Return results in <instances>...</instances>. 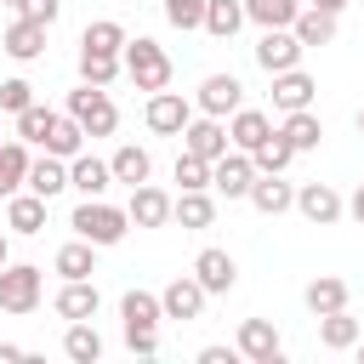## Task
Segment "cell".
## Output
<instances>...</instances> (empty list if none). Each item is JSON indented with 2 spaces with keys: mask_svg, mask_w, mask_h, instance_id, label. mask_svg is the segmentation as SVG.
I'll list each match as a JSON object with an SVG mask.
<instances>
[{
  "mask_svg": "<svg viewBox=\"0 0 364 364\" xmlns=\"http://www.w3.org/2000/svg\"><path fill=\"white\" fill-rule=\"evenodd\" d=\"M0 142H6V136H0Z\"/></svg>",
  "mask_w": 364,
  "mask_h": 364,
  "instance_id": "f5cc1de1",
  "label": "cell"
},
{
  "mask_svg": "<svg viewBox=\"0 0 364 364\" xmlns=\"http://www.w3.org/2000/svg\"><path fill=\"white\" fill-rule=\"evenodd\" d=\"M358 131H364V108H358Z\"/></svg>",
  "mask_w": 364,
  "mask_h": 364,
  "instance_id": "f907efd6",
  "label": "cell"
},
{
  "mask_svg": "<svg viewBox=\"0 0 364 364\" xmlns=\"http://www.w3.org/2000/svg\"><path fill=\"white\" fill-rule=\"evenodd\" d=\"M358 336H364V330H358V318H353L347 307H336V313H318V341H324L330 353H347Z\"/></svg>",
  "mask_w": 364,
  "mask_h": 364,
  "instance_id": "f546056e",
  "label": "cell"
},
{
  "mask_svg": "<svg viewBox=\"0 0 364 364\" xmlns=\"http://www.w3.org/2000/svg\"><path fill=\"white\" fill-rule=\"evenodd\" d=\"M6 262H11V245H6V233H0V267H6Z\"/></svg>",
  "mask_w": 364,
  "mask_h": 364,
  "instance_id": "c3c4849f",
  "label": "cell"
},
{
  "mask_svg": "<svg viewBox=\"0 0 364 364\" xmlns=\"http://www.w3.org/2000/svg\"><path fill=\"white\" fill-rule=\"evenodd\" d=\"M17 358H28V353H23L17 341H0V364H17Z\"/></svg>",
  "mask_w": 364,
  "mask_h": 364,
  "instance_id": "bcb514c9",
  "label": "cell"
},
{
  "mask_svg": "<svg viewBox=\"0 0 364 364\" xmlns=\"http://www.w3.org/2000/svg\"><path fill=\"white\" fill-rule=\"evenodd\" d=\"M108 171H114V182L136 188V182H148V176H154V159H148V148L119 142V148H114V159H108Z\"/></svg>",
  "mask_w": 364,
  "mask_h": 364,
  "instance_id": "4316f807",
  "label": "cell"
},
{
  "mask_svg": "<svg viewBox=\"0 0 364 364\" xmlns=\"http://www.w3.org/2000/svg\"><path fill=\"white\" fill-rule=\"evenodd\" d=\"M182 148L188 154H199V159H222L233 142H228V119H216V114H193L188 125H182Z\"/></svg>",
  "mask_w": 364,
  "mask_h": 364,
  "instance_id": "ba28073f",
  "label": "cell"
},
{
  "mask_svg": "<svg viewBox=\"0 0 364 364\" xmlns=\"http://www.w3.org/2000/svg\"><path fill=\"white\" fill-rule=\"evenodd\" d=\"M68 188L80 193V199H102L108 188H114V171H108V159H91L85 148L68 159Z\"/></svg>",
  "mask_w": 364,
  "mask_h": 364,
  "instance_id": "e0dca14e",
  "label": "cell"
},
{
  "mask_svg": "<svg viewBox=\"0 0 364 364\" xmlns=\"http://www.w3.org/2000/svg\"><path fill=\"white\" fill-rule=\"evenodd\" d=\"M68 228H74V239H91L97 250H108V245H119V239L131 233V216H125V205L80 199V205H74V216H68Z\"/></svg>",
  "mask_w": 364,
  "mask_h": 364,
  "instance_id": "7a4b0ae2",
  "label": "cell"
},
{
  "mask_svg": "<svg viewBox=\"0 0 364 364\" xmlns=\"http://www.w3.org/2000/svg\"><path fill=\"white\" fill-rule=\"evenodd\" d=\"M301 11V0H245V23L256 28H290Z\"/></svg>",
  "mask_w": 364,
  "mask_h": 364,
  "instance_id": "e575fe53",
  "label": "cell"
},
{
  "mask_svg": "<svg viewBox=\"0 0 364 364\" xmlns=\"http://www.w3.org/2000/svg\"><path fill=\"white\" fill-rule=\"evenodd\" d=\"M51 267H57L63 279H91V273H97V245H91V239H68Z\"/></svg>",
  "mask_w": 364,
  "mask_h": 364,
  "instance_id": "836d02e7",
  "label": "cell"
},
{
  "mask_svg": "<svg viewBox=\"0 0 364 364\" xmlns=\"http://www.w3.org/2000/svg\"><path fill=\"white\" fill-rule=\"evenodd\" d=\"M199 364H233V347H199Z\"/></svg>",
  "mask_w": 364,
  "mask_h": 364,
  "instance_id": "ee69618b",
  "label": "cell"
},
{
  "mask_svg": "<svg viewBox=\"0 0 364 364\" xmlns=\"http://www.w3.org/2000/svg\"><path fill=\"white\" fill-rule=\"evenodd\" d=\"M125 68H119V51H91V46H80V80L85 85H114Z\"/></svg>",
  "mask_w": 364,
  "mask_h": 364,
  "instance_id": "d590c367",
  "label": "cell"
},
{
  "mask_svg": "<svg viewBox=\"0 0 364 364\" xmlns=\"http://www.w3.org/2000/svg\"><path fill=\"white\" fill-rule=\"evenodd\" d=\"M159 6H165V23H171V28H182V34L205 23V0H159Z\"/></svg>",
  "mask_w": 364,
  "mask_h": 364,
  "instance_id": "60d3db41",
  "label": "cell"
},
{
  "mask_svg": "<svg viewBox=\"0 0 364 364\" xmlns=\"http://www.w3.org/2000/svg\"><path fill=\"white\" fill-rule=\"evenodd\" d=\"M119 68L131 74V85H136V91H165V85H171V57H165V46H159V40H148V34L125 40Z\"/></svg>",
  "mask_w": 364,
  "mask_h": 364,
  "instance_id": "3957f363",
  "label": "cell"
},
{
  "mask_svg": "<svg viewBox=\"0 0 364 364\" xmlns=\"http://www.w3.org/2000/svg\"><path fill=\"white\" fill-rule=\"evenodd\" d=\"M279 136H284L296 154H313V148L324 142V125H318V114H313V108H290V114H284V125H279Z\"/></svg>",
  "mask_w": 364,
  "mask_h": 364,
  "instance_id": "cb8c5ba5",
  "label": "cell"
},
{
  "mask_svg": "<svg viewBox=\"0 0 364 364\" xmlns=\"http://www.w3.org/2000/svg\"><path fill=\"white\" fill-rule=\"evenodd\" d=\"M28 193H40V199H57L63 188H68V159H57V154H40V159H28V182H23Z\"/></svg>",
  "mask_w": 364,
  "mask_h": 364,
  "instance_id": "7402d4cb",
  "label": "cell"
},
{
  "mask_svg": "<svg viewBox=\"0 0 364 364\" xmlns=\"http://www.w3.org/2000/svg\"><path fill=\"white\" fill-rule=\"evenodd\" d=\"M193 279L205 284V296H228V290L239 284V262H233L228 250H216V245H205V250L193 256Z\"/></svg>",
  "mask_w": 364,
  "mask_h": 364,
  "instance_id": "7c38bea8",
  "label": "cell"
},
{
  "mask_svg": "<svg viewBox=\"0 0 364 364\" xmlns=\"http://www.w3.org/2000/svg\"><path fill=\"white\" fill-rule=\"evenodd\" d=\"M171 222H182V228H210V222H216V199H210V188H188V193H176V199H171Z\"/></svg>",
  "mask_w": 364,
  "mask_h": 364,
  "instance_id": "d4e9b609",
  "label": "cell"
},
{
  "mask_svg": "<svg viewBox=\"0 0 364 364\" xmlns=\"http://www.w3.org/2000/svg\"><path fill=\"white\" fill-rule=\"evenodd\" d=\"M40 148H46V154H57V159H74V154L85 148V131H80V119H74V114H57Z\"/></svg>",
  "mask_w": 364,
  "mask_h": 364,
  "instance_id": "d6a6232c",
  "label": "cell"
},
{
  "mask_svg": "<svg viewBox=\"0 0 364 364\" xmlns=\"http://www.w3.org/2000/svg\"><path fill=\"white\" fill-rule=\"evenodd\" d=\"M193 108H199V114H216V119H228L233 108H245V85H239V74H205Z\"/></svg>",
  "mask_w": 364,
  "mask_h": 364,
  "instance_id": "52a82bcc",
  "label": "cell"
},
{
  "mask_svg": "<svg viewBox=\"0 0 364 364\" xmlns=\"http://www.w3.org/2000/svg\"><path fill=\"white\" fill-rule=\"evenodd\" d=\"M17 11H23V17H34V23H46V28H51V23H57V11H63V0H17Z\"/></svg>",
  "mask_w": 364,
  "mask_h": 364,
  "instance_id": "7bdbcfd3",
  "label": "cell"
},
{
  "mask_svg": "<svg viewBox=\"0 0 364 364\" xmlns=\"http://www.w3.org/2000/svg\"><path fill=\"white\" fill-rule=\"evenodd\" d=\"M199 28L216 34V40H233L245 28V0H205V23Z\"/></svg>",
  "mask_w": 364,
  "mask_h": 364,
  "instance_id": "1f68e13d",
  "label": "cell"
},
{
  "mask_svg": "<svg viewBox=\"0 0 364 364\" xmlns=\"http://www.w3.org/2000/svg\"><path fill=\"white\" fill-rule=\"evenodd\" d=\"M313 91H318V80L296 63V68H284V74H273V108L279 114H290V108H313Z\"/></svg>",
  "mask_w": 364,
  "mask_h": 364,
  "instance_id": "d6986e66",
  "label": "cell"
},
{
  "mask_svg": "<svg viewBox=\"0 0 364 364\" xmlns=\"http://www.w3.org/2000/svg\"><path fill=\"white\" fill-rule=\"evenodd\" d=\"M267 136H273V119H267L262 108H233V114H228V142H233L239 154L262 148Z\"/></svg>",
  "mask_w": 364,
  "mask_h": 364,
  "instance_id": "ffe728a7",
  "label": "cell"
},
{
  "mask_svg": "<svg viewBox=\"0 0 364 364\" xmlns=\"http://www.w3.org/2000/svg\"><path fill=\"white\" fill-rule=\"evenodd\" d=\"M0 6H17V0H0Z\"/></svg>",
  "mask_w": 364,
  "mask_h": 364,
  "instance_id": "816d5d0a",
  "label": "cell"
},
{
  "mask_svg": "<svg viewBox=\"0 0 364 364\" xmlns=\"http://www.w3.org/2000/svg\"><path fill=\"white\" fill-rule=\"evenodd\" d=\"M353 347H358V358H364V336H358V341H353Z\"/></svg>",
  "mask_w": 364,
  "mask_h": 364,
  "instance_id": "681fc988",
  "label": "cell"
},
{
  "mask_svg": "<svg viewBox=\"0 0 364 364\" xmlns=\"http://www.w3.org/2000/svg\"><path fill=\"white\" fill-rule=\"evenodd\" d=\"M159 307H165V318H182V324L199 318V313H205V284H199L193 273H176V279L159 290Z\"/></svg>",
  "mask_w": 364,
  "mask_h": 364,
  "instance_id": "9a60e30c",
  "label": "cell"
},
{
  "mask_svg": "<svg viewBox=\"0 0 364 364\" xmlns=\"http://www.w3.org/2000/svg\"><path fill=\"white\" fill-rule=\"evenodd\" d=\"M46 296V273L34 262H6L0 267V307L6 313H34Z\"/></svg>",
  "mask_w": 364,
  "mask_h": 364,
  "instance_id": "5b68a950",
  "label": "cell"
},
{
  "mask_svg": "<svg viewBox=\"0 0 364 364\" xmlns=\"http://www.w3.org/2000/svg\"><path fill=\"white\" fill-rule=\"evenodd\" d=\"M290 34L301 40V51L330 46V40H336V17H330V11H318V6H301V11H296V23H290Z\"/></svg>",
  "mask_w": 364,
  "mask_h": 364,
  "instance_id": "484cf974",
  "label": "cell"
},
{
  "mask_svg": "<svg viewBox=\"0 0 364 364\" xmlns=\"http://www.w3.org/2000/svg\"><path fill=\"white\" fill-rule=\"evenodd\" d=\"M301 301H307V313H313V318H318V313H336V307H347V279L318 273V279L301 290Z\"/></svg>",
  "mask_w": 364,
  "mask_h": 364,
  "instance_id": "f1b7e54d",
  "label": "cell"
},
{
  "mask_svg": "<svg viewBox=\"0 0 364 364\" xmlns=\"http://www.w3.org/2000/svg\"><path fill=\"white\" fill-rule=\"evenodd\" d=\"M63 353H68L74 364H97V358H102V336H97V324H91V318H74V324L63 330Z\"/></svg>",
  "mask_w": 364,
  "mask_h": 364,
  "instance_id": "4dcf8cb0",
  "label": "cell"
},
{
  "mask_svg": "<svg viewBox=\"0 0 364 364\" xmlns=\"http://www.w3.org/2000/svg\"><path fill=\"white\" fill-rule=\"evenodd\" d=\"M250 182H256V165H250V154L228 148L222 159H210V188H216L222 199H245V193H250Z\"/></svg>",
  "mask_w": 364,
  "mask_h": 364,
  "instance_id": "9c48e42d",
  "label": "cell"
},
{
  "mask_svg": "<svg viewBox=\"0 0 364 364\" xmlns=\"http://www.w3.org/2000/svg\"><path fill=\"white\" fill-rule=\"evenodd\" d=\"M307 6H318V11H330V17H341V11H347V0H307Z\"/></svg>",
  "mask_w": 364,
  "mask_h": 364,
  "instance_id": "7dc6e473",
  "label": "cell"
},
{
  "mask_svg": "<svg viewBox=\"0 0 364 364\" xmlns=\"http://www.w3.org/2000/svg\"><path fill=\"white\" fill-rule=\"evenodd\" d=\"M296 210H301L313 228H330V222L347 216V199H341L330 182H301V188H296Z\"/></svg>",
  "mask_w": 364,
  "mask_h": 364,
  "instance_id": "30bf717a",
  "label": "cell"
},
{
  "mask_svg": "<svg viewBox=\"0 0 364 364\" xmlns=\"http://www.w3.org/2000/svg\"><path fill=\"white\" fill-rule=\"evenodd\" d=\"M57 318H97V307H102V296H97V284L91 279H63V290H57Z\"/></svg>",
  "mask_w": 364,
  "mask_h": 364,
  "instance_id": "44dd1931",
  "label": "cell"
},
{
  "mask_svg": "<svg viewBox=\"0 0 364 364\" xmlns=\"http://www.w3.org/2000/svg\"><path fill=\"white\" fill-rule=\"evenodd\" d=\"M148 131L154 136H182V125L193 119V102L182 91H148V108H142Z\"/></svg>",
  "mask_w": 364,
  "mask_h": 364,
  "instance_id": "8992f818",
  "label": "cell"
},
{
  "mask_svg": "<svg viewBox=\"0 0 364 364\" xmlns=\"http://www.w3.org/2000/svg\"><path fill=\"white\" fill-rule=\"evenodd\" d=\"M233 353H245L250 364H279V358H284V341H279L273 318H245V324H239Z\"/></svg>",
  "mask_w": 364,
  "mask_h": 364,
  "instance_id": "8fae6325",
  "label": "cell"
},
{
  "mask_svg": "<svg viewBox=\"0 0 364 364\" xmlns=\"http://www.w3.org/2000/svg\"><path fill=\"white\" fill-rule=\"evenodd\" d=\"M256 63H262L267 74H284V68L301 63V40H296L290 28H262V40H256Z\"/></svg>",
  "mask_w": 364,
  "mask_h": 364,
  "instance_id": "2e32d148",
  "label": "cell"
},
{
  "mask_svg": "<svg viewBox=\"0 0 364 364\" xmlns=\"http://www.w3.org/2000/svg\"><path fill=\"white\" fill-rule=\"evenodd\" d=\"M28 142L17 136V142H0V199H11L23 182H28Z\"/></svg>",
  "mask_w": 364,
  "mask_h": 364,
  "instance_id": "83f0119b",
  "label": "cell"
},
{
  "mask_svg": "<svg viewBox=\"0 0 364 364\" xmlns=\"http://www.w3.org/2000/svg\"><path fill=\"white\" fill-rule=\"evenodd\" d=\"M176 182H182V193L188 188H210V159H199V154H176Z\"/></svg>",
  "mask_w": 364,
  "mask_h": 364,
  "instance_id": "ab89813d",
  "label": "cell"
},
{
  "mask_svg": "<svg viewBox=\"0 0 364 364\" xmlns=\"http://www.w3.org/2000/svg\"><path fill=\"white\" fill-rule=\"evenodd\" d=\"M290 159H296V148L279 136V125H273V136H267L262 148H250V165H256V171H284Z\"/></svg>",
  "mask_w": 364,
  "mask_h": 364,
  "instance_id": "74e56055",
  "label": "cell"
},
{
  "mask_svg": "<svg viewBox=\"0 0 364 364\" xmlns=\"http://www.w3.org/2000/svg\"><path fill=\"white\" fill-rule=\"evenodd\" d=\"M262 216H284V210H296V188L279 176V171H256V182H250V193H245Z\"/></svg>",
  "mask_w": 364,
  "mask_h": 364,
  "instance_id": "ac0fdd59",
  "label": "cell"
},
{
  "mask_svg": "<svg viewBox=\"0 0 364 364\" xmlns=\"http://www.w3.org/2000/svg\"><path fill=\"white\" fill-rule=\"evenodd\" d=\"M159 318H165V307H159L154 290H125V296H119L125 347H131L136 358H154V353H159Z\"/></svg>",
  "mask_w": 364,
  "mask_h": 364,
  "instance_id": "6da1fadb",
  "label": "cell"
},
{
  "mask_svg": "<svg viewBox=\"0 0 364 364\" xmlns=\"http://www.w3.org/2000/svg\"><path fill=\"white\" fill-rule=\"evenodd\" d=\"M0 51L11 57V63H34V57H46V23H34V17H11V28L0 34Z\"/></svg>",
  "mask_w": 364,
  "mask_h": 364,
  "instance_id": "4fadbf2b",
  "label": "cell"
},
{
  "mask_svg": "<svg viewBox=\"0 0 364 364\" xmlns=\"http://www.w3.org/2000/svg\"><path fill=\"white\" fill-rule=\"evenodd\" d=\"M68 114L80 119L85 136H114V125H119V108H114L108 85H85V80H80V91H68Z\"/></svg>",
  "mask_w": 364,
  "mask_h": 364,
  "instance_id": "277c9868",
  "label": "cell"
},
{
  "mask_svg": "<svg viewBox=\"0 0 364 364\" xmlns=\"http://www.w3.org/2000/svg\"><path fill=\"white\" fill-rule=\"evenodd\" d=\"M51 119H57V114H51L46 102H28V108H17V136H23V142H46Z\"/></svg>",
  "mask_w": 364,
  "mask_h": 364,
  "instance_id": "f35d334b",
  "label": "cell"
},
{
  "mask_svg": "<svg viewBox=\"0 0 364 364\" xmlns=\"http://www.w3.org/2000/svg\"><path fill=\"white\" fill-rule=\"evenodd\" d=\"M125 216H131V228H165L171 222V193L154 188V182H136L131 199H125Z\"/></svg>",
  "mask_w": 364,
  "mask_h": 364,
  "instance_id": "5bb4252c",
  "label": "cell"
},
{
  "mask_svg": "<svg viewBox=\"0 0 364 364\" xmlns=\"http://www.w3.org/2000/svg\"><path fill=\"white\" fill-rule=\"evenodd\" d=\"M347 216H353V222H358V228H364V182H358V188H353V199H347Z\"/></svg>",
  "mask_w": 364,
  "mask_h": 364,
  "instance_id": "f6af8a7d",
  "label": "cell"
},
{
  "mask_svg": "<svg viewBox=\"0 0 364 364\" xmlns=\"http://www.w3.org/2000/svg\"><path fill=\"white\" fill-rule=\"evenodd\" d=\"M125 28L114 23V17H97V23H85V34H80V46H91V51H125Z\"/></svg>",
  "mask_w": 364,
  "mask_h": 364,
  "instance_id": "8d00e7d4",
  "label": "cell"
},
{
  "mask_svg": "<svg viewBox=\"0 0 364 364\" xmlns=\"http://www.w3.org/2000/svg\"><path fill=\"white\" fill-rule=\"evenodd\" d=\"M46 205H51V199L17 188V193L6 199V228H11V233H40V228H46Z\"/></svg>",
  "mask_w": 364,
  "mask_h": 364,
  "instance_id": "603a6c76",
  "label": "cell"
},
{
  "mask_svg": "<svg viewBox=\"0 0 364 364\" xmlns=\"http://www.w3.org/2000/svg\"><path fill=\"white\" fill-rule=\"evenodd\" d=\"M28 102H34V85H28V80H0V108H6V114L28 108Z\"/></svg>",
  "mask_w": 364,
  "mask_h": 364,
  "instance_id": "b9f144b4",
  "label": "cell"
}]
</instances>
